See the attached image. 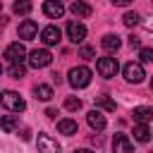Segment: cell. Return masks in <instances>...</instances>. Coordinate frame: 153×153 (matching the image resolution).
I'll return each instance as SVG.
<instances>
[{"label":"cell","mask_w":153,"mask_h":153,"mask_svg":"<svg viewBox=\"0 0 153 153\" xmlns=\"http://www.w3.org/2000/svg\"><path fill=\"white\" fill-rule=\"evenodd\" d=\"M129 45H131V48H139V45H141V41H139L136 36H129Z\"/></svg>","instance_id":"obj_28"},{"label":"cell","mask_w":153,"mask_h":153,"mask_svg":"<svg viewBox=\"0 0 153 153\" xmlns=\"http://www.w3.org/2000/svg\"><path fill=\"white\" fill-rule=\"evenodd\" d=\"M86 122H88V127L96 129V131H103V129H105V115H103L100 110H91V112L86 115Z\"/></svg>","instance_id":"obj_13"},{"label":"cell","mask_w":153,"mask_h":153,"mask_svg":"<svg viewBox=\"0 0 153 153\" xmlns=\"http://www.w3.org/2000/svg\"><path fill=\"white\" fill-rule=\"evenodd\" d=\"M50 62H53V55H50V50H45V48H36V50L29 53V65H31L33 69L48 67Z\"/></svg>","instance_id":"obj_3"},{"label":"cell","mask_w":153,"mask_h":153,"mask_svg":"<svg viewBox=\"0 0 153 153\" xmlns=\"http://www.w3.org/2000/svg\"><path fill=\"white\" fill-rule=\"evenodd\" d=\"M112 153H134V143L127 134H115L112 139Z\"/></svg>","instance_id":"obj_8"},{"label":"cell","mask_w":153,"mask_h":153,"mask_svg":"<svg viewBox=\"0 0 153 153\" xmlns=\"http://www.w3.org/2000/svg\"><path fill=\"white\" fill-rule=\"evenodd\" d=\"M134 139L141 141V143H148V139H151V129H148V124H136V127H134Z\"/></svg>","instance_id":"obj_18"},{"label":"cell","mask_w":153,"mask_h":153,"mask_svg":"<svg viewBox=\"0 0 153 153\" xmlns=\"http://www.w3.org/2000/svg\"><path fill=\"white\" fill-rule=\"evenodd\" d=\"M12 10H14L17 14H29V12L33 10V5H31V0H14Z\"/></svg>","instance_id":"obj_21"},{"label":"cell","mask_w":153,"mask_h":153,"mask_svg":"<svg viewBox=\"0 0 153 153\" xmlns=\"http://www.w3.org/2000/svg\"><path fill=\"white\" fill-rule=\"evenodd\" d=\"M69 84L74 88H86L91 84V69L88 67H72L69 69Z\"/></svg>","instance_id":"obj_1"},{"label":"cell","mask_w":153,"mask_h":153,"mask_svg":"<svg viewBox=\"0 0 153 153\" xmlns=\"http://www.w3.org/2000/svg\"><path fill=\"white\" fill-rule=\"evenodd\" d=\"M74 153H96V151H91V148H79V151H74Z\"/></svg>","instance_id":"obj_30"},{"label":"cell","mask_w":153,"mask_h":153,"mask_svg":"<svg viewBox=\"0 0 153 153\" xmlns=\"http://www.w3.org/2000/svg\"><path fill=\"white\" fill-rule=\"evenodd\" d=\"M143 76H146V72H143V67H141L139 62H127V65H124V79H127V81L141 84Z\"/></svg>","instance_id":"obj_6"},{"label":"cell","mask_w":153,"mask_h":153,"mask_svg":"<svg viewBox=\"0 0 153 153\" xmlns=\"http://www.w3.org/2000/svg\"><path fill=\"white\" fill-rule=\"evenodd\" d=\"M0 103L10 110V112H22L24 108H26V103H24V98L17 93V91H5L2 96H0Z\"/></svg>","instance_id":"obj_2"},{"label":"cell","mask_w":153,"mask_h":153,"mask_svg":"<svg viewBox=\"0 0 153 153\" xmlns=\"http://www.w3.org/2000/svg\"><path fill=\"white\" fill-rule=\"evenodd\" d=\"M33 93H36L38 100H50V98H53V88H50L48 84H38V86L33 88Z\"/></svg>","instance_id":"obj_19"},{"label":"cell","mask_w":153,"mask_h":153,"mask_svg":"<svg viewBox=\"0 0 153 153\" xmlns=\"http://www.w3.org/2000/svg\"><path fill=\"white\" fill-rule=\"evenodd\" d=\"M96 105H98V108H103V110H108V112H112V110H115V100H112V98H108V96H98V98H96Z\"/></svg>","instance_id":"obj_22"},{"label":"cell","mask_w":153,"mask_h":153,"mask_svg":"<svg viewBox=\"0 0 153 153\" xmlns=\"http://www.w3.org/2000/svg\"><path fill=\"white\" fill-rule=\"evenodd\" d=\"M100 45L108 50V53H115L120 45H122V41H120V36L117 33H108V36H103V41H100Z\"/></svg>","instance_id":"obj_16"},{"label":"cell","mask_w":153,"mask_h":153,"mask_svg":"<svg viewBox=\"0 0 153 153\" xmlns=\"http://www.w3.org/2000/svg\"><path fill=\"white\" fill-rule=\"evenodd\" d=\"M115 5H120V7H127V5H131V0H112Z\"/></svg>","instance_id":"obj_29"},{"label":"cell","mask_w":153,"mask_h":153,"mask_svg":"<svg viewBox=\"0 0 153 153\" xmlns=\"http://www.w3.org/2000/svg\"><path fill=\"white\" fill-rule=\"evenodd\" d=\"M67 38H69L72 43H81V41L86 38V26H84L81 22H69V24H67Z\"/></svg>","instance_id":"obj_7"},{"label":"cell","mask_w":153,"mask_h":153,"mask_svg":"<svg viewBox=\"0 0 153 153\" xmlns=\"http://www.w3.org/2000/svg\"><path fill=\"white\" fill-rule=\"evenodd\" d=\"M139 19H141V17H139L136 12H127V14L122 17V22H124V26H129V29H131V26H136V24H139Z\"/></svg>","instance_id":"obj_23"},{"label":"cell","mask_w":153,"mask_h":153,"mask_svg":"<svg viewBox=\"0 0 153 153\" xmlns=\"http://www.w3.org/2000/svg\"><path fill=\"white\" fill-rule=\"evenodd\" d=\"M153 117V110L151 108H134V122L136 124H148Z\"/></svg>","instance_id":"obj_17"},{"label":"cell","mask_w":153,"mask_h":153,"mask_svg":"<svg viewBox=\"0 0 153 153\" xmlns=\"http://www.w3.org/2000/svg\"><path fill=\"white\" fill-rule=\"evenodd\" d=\"M36 33H38V26H36L33 19H24V22L19 24V38L31 41V38H36Z\"/></svg>","instance_id":"obj_11"},{"label":"cell","mask_w":153,"mask_h":153,"mask_svg":"<svg viewBox=\"0 0 153 153\" xmlns=\"http://www.w3.org/2000/svg\"><path fill=\"white\" fill-rule=\"evenodd\" d=\"M96 69H98V74H100V76L110 79V76H115V74H117L120 65H117V60H115V57H98Z\"/></svg>","instance_id":"obj_4"},{"label":"cell","mask_w":153,"mask_h":153,"mask_svg":"<svg viewBox=\"0 0 153 153\" xmlns=\"http://www.w3.org/2000/svg\"><path fill=\"white\" fill-rule=\"evenodd\" d=\"M43 14L50 17V19H60V17L65 14V7H62L60 0H45V2H43Z\"/></svg>","instance_id":"obj_9"},{"label":"cell","mask_w":153,"mask_h":153,"mask_svg":"<svg viewBox=\"0 0 153 153\" xmlns=\"http://www.w3.org/2000/svg\"><path fill=\"white\" fill-rule=\"evenodd\" d=\"M0 74H2V67H0Z\"/></svg>","instance_id":"obj_32"},{"label":"cell","mask_w":153,"mask_h":153,"mask_svg":"<svg viewBox=\"0 0 153 153\" xmlns=\"http://www.w3.org/2000/svg\"><path fill=\"white\" fill-rule=\"evenodd\" d=\"M139 57H141V62H153V50L151 48H141Z\"/></svg>","instance_id":"obj_27"},{"label":"cell","mask_w":153,"mask_h":153,"mask_svg":"<svg viewBox=\"0 0 153 153\" xmlns=\"http://www.w3.org/2000/svg\"><path fill=\"white\" fill-rule=\"evenodd\" d=\"M65 108H67L69 112H76V110H81V100L74 98V96H69V98L65 100Z\"/></svg>","instance_id":"obj_25"},{"label":"cell","mask_w":153,"mask_h":153,"mask_svg":"<svg viewBox=\"0 0 153 153\" xmlns=\"http://www.w3.org/2000/svg\"><path fill=\"white\" fill-rule=\"evenodd\" d=\"M24 74H26V67H24L22 62H19V65H12V67H10V76H12V79H22Z\"/></svg>","instance_id":"obj_24"},{"label":"cell","mask_w":153,"mask_h":153,"mask_svg":"<svg viewBox=\"0 0 153 153\" xmlns=\"http://www.w3.org/2000/svg\"><path fill=\"white\" fill-rule=\"evenodd\" d=\"M60 29L57 26H45L43 31H41V41L45 43V45H57L60 43Z\"/></svg>","instance_id":"obj_12"},{"label":"cell","mask_w":153,"mask_h":153,"mask_svg":"<svg viewBox=\"0 0 153 153\" xmlns=\"http://www.w3.org/2000/svg\"><path fill=\"white\" fill-rule=\"evenodd\" d=\"M69 12H72L74 17H79V19H84V17L91 14V5H86L84 0H74V2L69 5Z\"/></svg>","instance_id":"obj_14"},{"label":"cell","mask_w":153,"mask_h":153,"mask_svg":"<svg viewBox=\"0 0 153 153\" xmlns=\"http://www.w3.org/2000/svg\"><path fill=\"white\" fill-rule=\"evenodd\" d=\"M0 129H2V131H14V129H17V117H14V115L0 117Z\"/></svg>","instance_id":"obj_20"},{"label":"cell","mask_w":153,"mask_h":153,"mask_svg":"<svg viewBox=\"0 0 153 153\" xmlns=\"http://www.w3.org/2000/svg\"><path fill=\"white\" fill-rule=\"evenodd\" d=\"M38 151L41 153H60V143L48 134H38Z\"/></svg>","instance_id":"obj_10"},{"label":"cell","mask_w":153,"mask_h":153,"mask_svg":"<svg viewBox=\"0 0 153 153\" xmlns=\"http://www.w3.org/2000/svg\"><path fill=\"white\" fill-rule=\"evenodd\" d=\"M0 10H2V0H0Z\"/></svg>","instance_id":"obj_31"},{"label":"cell","mask_w":153,"mask_h":153,"mask_svg":"<svg viewBox=\"0 0 153 153\" xmlns=\"http://www.w3.org/2000/svg\"><path fill=\"white\" fill-rule=\"evenodd\" d=\"M5 57L12 62V65H19V62H24L26 60V48H24V43H10L7 48H5Z\"/></svg>","instance_id":"obj_5"},{"label":"cell","mask_w":153,"mask_h":153,"mask_svg":"<svg viewBox=\"0 0 153 153\" xmlns=\"http://www.w3.org/2000/svg\"><path fill=\"white\" fill-rule=\"evenodd\" d=\"M79 55H81L84 60H91V57L96 55V50H93L91 45H81V50H79Z\"/></svg>","instance_id":"obj_26"},{"label":"cell","mask_w":153,"mask_h":153,"mask_svg":"<svg viewBox=\"0 0 153 153\" xmlns=\"http://www.w3.org/2000/svg\"><path fill=\"white\" fill-rule=\"evenodd\" d=\"M57 131H60V134H65V136H72V134H76V131H79V124H76L74 120L65 117V120H60V122H57Z\"/></svg>","instance_id":"obj_15"}]
</instances>
